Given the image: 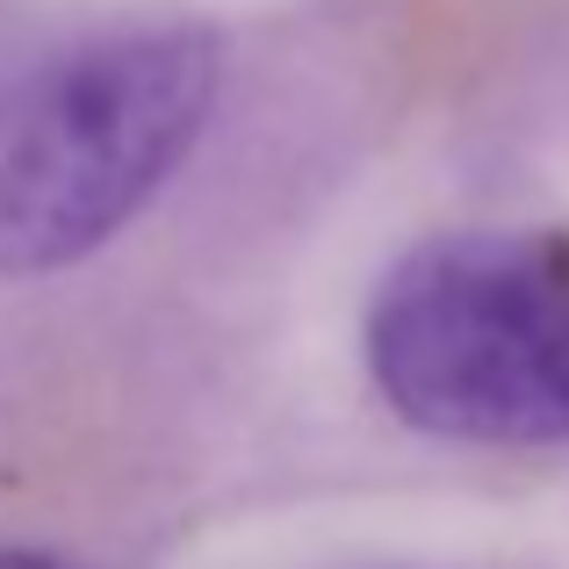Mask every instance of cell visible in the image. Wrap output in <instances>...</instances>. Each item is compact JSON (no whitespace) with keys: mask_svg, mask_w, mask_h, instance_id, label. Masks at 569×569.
Wrapping results in <instances>:
<instances>
[{"mask_svg":"<svg viewBox=\"0 0 569 569\" xmlns=\"http://www.w3.org/2000/svg\"><path fill=\"white\" fill-rule=\"evenodd\" d=\"M368 376L403 426L461 447L569 440V231L418 238L368 296Z\"/></svg>","mask_w":569,"mask_h":569,"instance_id":"cell-1","label":"cell"},{"mask_svg":"<svg viewBox=\"0 0 569 569\" xmlns=\"http://www.w3.org/2000/svg\"><path fill=\"white\" fill-rule=\"evenodd\" d=\"M217 37L109 29L0 80V274H51L109 246L217 109Z\"/></svg>","mask_w":569,"mask_h":569,"instance_id":"cell-2","label":"cell"},{"mask_svg":"<svg viewBox=\"0 0 569 569\" xmlns=\"http://www.w3.org/2000/svg\"><path fill=\"white\" fill-rule=\"evenodd\" d=\"M0 569H87V562L58 556V548H0Z\"/></svg>","mask_w":569,"mask_h":569,"instance_id":"cell-3","label":"cell"}]
</instances>
